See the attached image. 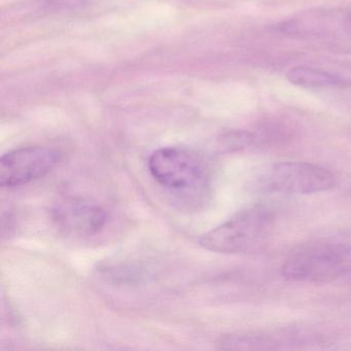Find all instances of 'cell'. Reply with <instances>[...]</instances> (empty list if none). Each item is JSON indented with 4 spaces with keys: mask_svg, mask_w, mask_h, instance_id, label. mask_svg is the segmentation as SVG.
<instances>
[{
    "mask_svg": "<svg viewBox=\"0 0 351 351\" xmlns=\"http://www.w3.org/2000/svg\"><path fill=\"white\" fill-rule=\"evenodd\" d=\"M275 213L263 205L250 207L204 234L199 244L219 254H244L261 250L270 238Z\"/></svg>",
    "mask_w": 351,
    "mask_h": 351,
    "instance_id": "obj_1",
    "label": "cell"
},
{
    "mask_svg": "<svg viewBox=\"0 0 351 351\" xmlns=\"http://www.w3.org/2000/svg\"><path fill=\"white\" fill-rule=\"evenodd\" d=\"M282 276L302 282L328 283L351 273V242L312 244L291 254Z\"/></svg>",
    "mask_w": 351,
    "mask_h": 351,
    "instance_id": "obj_2",
    "label": "cell"
},
{
    "mask_svg": "<svg viewBox=\"0 0 351 351\" xmlns=\"http://www.w3.org/2000/svg\"><path fill=\"white\" fill-rule=\"evenodd\" d=\"M149 173L164 188L178 192H202L209 184L204 159L182 147H162L149 159Z\"/></svg>",
    "mask_w": 351,
    "mask_h": 351,
    "instance_id": "obj_3",
    "label": "cell"
},
{
    "mask_svg": "<svg viewBox=\"0 0 351 351\" xmlns=\"http://www.w3.org/2000/svg\"><path fill=\"white\" fill-rule=\"evenodd\" d=\"M336 184V176L317 164L280 162L267 168L258 178L256 186L268 193L309 195L332 190Z\"/></svg>",
    "mask_w": 351,
    "mask_h": 351,
    "instance_id": "obj_4",
    "label": "cell"
},
{
    "mask_svg": "<svg viewBox=\"0 0 351 351\" xmlns=\"http://www.w3.org/2000/svg\"><path fill=\"white\" fill-rule=\"evenodd\" d=\"M62 160V154L45 147L13 149L0 159V186L17 188L50 173Z\"/></svg>",
    "mask_w": 351,
    "mask_h": 351,
    "instance_id": "obj_5",
    "label": "cell"
},
{
    "mask_svg": "<svg viewBox=\"0 0 351 351\" xmlns=\"http://www.w3.org/2000/svg\"><path fill=\"white\" fill-rule=\"evenodd\" d=\"M51 217L61 232L77 237L96 235L108 221V213L101 205L73 197L55 204L51 210Z\"/></svg>",
    "mask_w": 351,
    "mask_h": 351,
    "instance_id": "obj_6",
    "label": "cell"
},
{
    "mask_svg": "<svg viewBox=\"0 0 351 351\" xmlns=\"http://www.w3.org/2000/svg\"><path fill=\"white\" fill-rule=\"evenodd\" d=\"M303 336L295 330L282 332H250V334L229 335L219 341L221 349L232 350H267V349L293 348L303 343Z\"/></svg>",
    "mask_w": 351,
    "mask_h": 351,
    "instance_id": "obj_7",
    "label": "cell"
},
{
    "mask_svg": "<svg viewBox=\"0 0 351 351\" xmlns=\"http://www.w3.org/2000/svg\"><path fill=\"white\" fill-rule=\"evenodd\" d=\"M287 77L291 83L305 88L335 87L343 83V80L334 73L306 66L289 69Z\"/></svg>",
    "mask_w": 351,
    "mask_h": 351,
    "instance_id": "obj_8",
    "label": "cell"
},
{
    "mask_svg": "<svg viewBox=\"0 0 351 351\" xmlns=\"http://www.w3.org/2000/svg\"><path fill=\"white\" fill-rule=\"evenodd\" d=\"M256 141V136L247 131H232L221 135L217 141L221 152H236L250 147Z\"/></svg>",
    "mask_w": 351,
    "mask_h": 351,
    "instance_id": "obj_9",
    "label": "cell"
},
{
    "mask_svg": "<svg viewBox=\"0 0 351 351\" xmlns=\"http://www.w3.org/2000/svg\"><path fill=\"white\" fill-rule=\"evenodd\" d=\"M344 29L347 34H351V15L347 17L344 21Z\"/></svg>",
    "mask_w": 351,
    "mask_h": 351,
    "instance_id": "obj_10",
    "label": "cell"
}]
</instances>
